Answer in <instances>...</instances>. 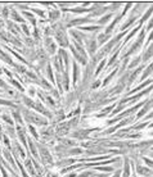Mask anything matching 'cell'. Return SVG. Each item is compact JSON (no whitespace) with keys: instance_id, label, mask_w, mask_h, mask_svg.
Here are the masks:
<instances>
[{"instance_id":"1","label":"cell","mask_w":153,"mask_h":177,"mask_svg":"<svg viewBox=\"0 0 153 177\" xmlns=\"http://www.w3.org/2000/svg\"><path fill=\"white\" fill-rule=\"evenodd\" d=\"M18 110H21L19 113L23 116V119L26 121L28 124H31V126L32 124H36V126H46V124H48V119L46 118L33 113V112H30L28 109H26V108H21Z\"/></svg>"},{"instance_id":"2","label":"cell","mask_w":153,"mask_h":177,"mask_svg":"<svg viewBox=\"0 0 153 177\" xmlns=\"http://www.w3.org/2000/svg\"><path fill=\"white\" fill-rule=\"evenodd\" d=\"M39 153H40V157L39 159L41 161L42 164L45 166H54V162H53V158H52V154H50L49 149L44 146L42 144H39Z\"/></svg>"},{"instance_id":"3","label":"cell","mask_w":153,"mask_h":177,"mask_svg":"<svg viewBox=\"0 0 153 177\" xmlns=\"http://www.w3.org/2000/svg\"><path fill=\"white\" fill-rule=\"evenodd\" d=\"M44 45H45V51H46V54H49V55H53L54 53H56V50H57V45H56V42H54L50 37H45V41H44Z\"/></svg>"},{"instance_id":"4","label":"cell","mask_w":153,"mask_h":177,"mask_svg":"<svg viewBox=\"0 0 153 177\" xmlns=\"http://www.w3.org/2000/svg\"><path fill=\"white\" fill-rule=\"evenodd\" d=\"M54 135V130L53 127H45L41 130V137L45 142H48L49 140H52V137Z\"/></svg>"},{"instance_id":"5","label":"cell","mask_w":153,"mask_h":177,"mask_svg":"<svg viewBox=\"0 0 153 177\" xmlns=\"http://www.w3.org/2000/svg\"><path fill=\"white\" fill-rule=\"evenodd\" d=\"M27 149L30 148V152H31V154L33 155V158H35V161H39V153H37V150H36V145L33 144V141L31 140V137H28L27 139Z\"/></svg>"},{"instance_id":"6","label":"cell","mask_w":153,"mask_h":177,"mask_svg":"<svg viewBox=\"0 0 153 177\" xmlns=\"http://www.w3.org/2000/svg\"><path fill=\"white\" fill-rule=\"evenodd\" d=\"M97 40L94 37L93 39H89V40L86 41V45H88V50H89V54L90 55H94L95 51H97Z\"/></svg>"},{"instance_id":"7","label":"cell","mask_w":153,"mask_h":177,"mask_svg":"<svg viewBox=\"0 0 153 177\" xmlns=\"http://www.w3.org/2000/svg\"><path fill=\"white\" fill-rule=\"evenodd\" d=\"M94 19H89V18H77V19H72L68 22L67 27H74V26L81 24V23H88V22H93Z\"/></svg>"},{"instance_id":"8","label":"cell","mask_w":153,"mask_h":177,"mask_svg":"<svg viewBox=\"0 0 153 177\" xmlns=\"http://www.w3.org/2000/svg\"><path fill=\"white\" fill-rule=\"evenodd\" d=\"M137 173L142 175L144 177H151L152 171H151V168H146V167H142L140 164H138L137 166Z\"/></svg>"},{"instance_id":"9","label":"cell","mask_w":153,"mask_h":177,"mask_svg":"<svg viewBox=\"0 0 153 177\" xmlns=\"http://www.w3.org/2000/svg\"><path fill=\"white\" fill-rule=\"evenodd\" d=\"M70 49H71V51H72V54H74V55H75V58H76V59H77V62H80V63H81V64H84V66H86V64H88V62H86V59H85V58H82V57H81V55H80V54L77 53V51H76V49H75V47H74V46H72V45H70Z\"/></svg>"},{"instance_id":"10","label":"cell","mask_w":153,"mask_h":177,"mask_svg":"<svg viewBox=\"0 0 153 177\" xmlns=\"http://www.w3.org/2000/svg\"><path fill=\"white\" fill-rule=\"evenodd\" d=\"M49 21L50 22H56L57 19H59V16H61V12H59V9H52L49 10Z\"/></svg>"},{"instance_id":"11","label":"cell","mask_w":153,"mask_h":177,"mask_svg":"<svg viewBox=\"0 0 153 177\" xmlns=\"http://www.w3.org/2000/svg\"><path fill=\"white\" fill-rule=\"evenodd\" d=\"M25 167L27 168V171H30V175H31L32 177H36V173H35V168H33L32 166V161L31 159H25Z\"/></svg>"},{"instance_id":"12","label":"cell","mask_w":153,"mask_h":177,"mask_svg":"<svg viewBox=\"0 0 153 177\" xmlns=\"http://www.w3.org/2000/svg\"><path fill=\"white\" fill-rule=\"evenodd\" d=\"M130 158L126 157L125 158V167H124V172H122V177H130Z\"/></svg>"},{"instance_id":"13","label":"cell","mask_w":153,"mask_h":177,"mask_svg":"<svg viewBox=\"0 0 153 177\" xmlns=\"http://www.w3.org/2000/svg\"><path fill=\"white\" fill-rule=\"evenodd\" d=\"M70 33L76 39V41H79V42H80V44L82 42L84 39H86V36H85V35H82V33H81V32H79V31H75V30H71Z\"/></svg>"},{"instance_id":"14","label":"cell","mask_w":153,"mask_h":177,"mask_svg":"<svg viewBox=\"0 0 153 177\" xmlns=\"http://www.w3.org/2000/svg\"><path fill=\"white\" fill-rule=\"evenodd\" d=\"M62 82L65 84V89H66V91H70V76H68V72L63 71Z\"/></svg>"},{"instance_id":"15","label":"cell","mask_w":153,"mask_h":177,"mask_svg":"<svg viewBox=\"0 0 153 177\" xmlns=\"http://www.w3.org/2000/svg\"><path fill=\"white\" fill-rule=\"evenodd\" d=\"M142 70H143V66H142V67H139L137 71H134V72H133V75H130L129 77H127V85H131V84L134 82V80L138 77V75L140 73V71H142Z\"/></svg>"},{"instance_id":"16","label":"cell","mask_w":153,"mask_h":177,"mask_svg":"<svg viewBox=\"0 0 153 177\" xmlns=\"http://www.w3.org/2000/svg\"><path fill=\"white\" fill-rule=\"evenodd\" d=\"M151 108H152V100H151V99H149V100H147V104H146V107H144V108H143V109H140V112H139V113H138V118H140V117H143V116H144V114H146V113H147V112H148V110H149V109H151Z\"/></svg>"},{"instance_id":"17","label":"cell","mask_w":153,"mask_h":177,"mask_svg":"<svg viewBox=\"0 0 153 177\" xmlns=\"http://www.w3.org/2000/svg\"><path fill=\"white\" fill-rule=\"evenodd\" d=\"M74 66V85H76L77 84V81H79V77H80V68H79V66L76 63H74L72 64Z\"/></svg>"},{"instance_id":"18","label":"cell","mask_w":153,"mask_h":177,"mask_svg":"<svg viewBox=\"0 0 153 177\" xmlns=\"http://www.w3.org/2000/svg\"><path fill=\"white\" fill-rule=\"evenodd\" d=\"M3 153H4V157H5V159H7V161L10 163V166H12V167H13L14 170H16V163H14V161H13V157H12V153H9V152H8V149H5Z\"/></svg>"},{"instance_id":"19","label":"cell","mask_w":153,"mask_h":177,"mask_svg":"<svg viewBox=\"0 0 153 177\" xmlns=\"http://www.w3.org/2000/svg\"><path fill=\"white\" fill-rule=\"evenodd\" d=\"M7 26H8V28H10L9 31L12 33H14V35H18L19 33V28L17 27V26L13 23V22H10V21H7Z\"/></svg>"},{"instance_id":"20","label":"cell","mask_w":153,"mask_h":177,"mask_svg":"<svg viewBox=\"0 0 153 177\" xmlns=\"http://www.w3.org/2000/svg\"><path fill=\"white\" fill-rule=\"evenodd\" d=\"M12 18H13L14 22H22V23H25V19L22 18V16H19L18 13H17L16 9H12Z\"/></svg>"},{"instance_id":"21","label":"cell","mask_w":153,"mask_h":177,"mask_svg":"<svg viewBox=\"0 0 153 177\" xmlns=\"http://www.w3.org/2000/svg\"><path fill=\"white\" fill-rule=\"evenodd\" d=\"M151 57H152V46L148 47L147 51L143 54V57H140V59H142L143 62H148V60L151 59Z\"/></svg>"},{"instance_id":"22","label":"cell","mask_w":153,"mask_h":177,"mask_svg":"<svg viewBox=\"0 0 153 177\" xmlns=\"http://www.w3.org/2000/svg\"><path fill=\"white\" fill-rule=\"evenodd\" d=\"M111 18H112V13H108L107 16H103V17H102V18H100L99 21H98V24H99L100 27H102V26L107 23V22H108V21L111 19Z\"/></svg>"},{"instance_id":"23","label":"cell","mask_w":153,"mask_h":177,"mask_svg":"<svg viewBox=\"0 0 153 177\" xmlns=\"http://www.w3.org/2000/svg\"><path fill=\"white\" fill-rule=\"evenodd\" d=\"M109 37H111V35H105V33H100V35L99 36H98V44H104V42H107V40H108V39Z\"/></svg>"},{"instance_id":"24","label":"cell","mask_w":153,"mask_h":177,"mask_svg":"<svg viewBox=\"0 0 153 177\" xmlns=\"http://www.w3.org/2000/svg\"><path fill=\"white\" fill-rule=\"evenodd\" d=\"M12 114H13L14 119H16L17 122L19 123V126H22V124H23V118H22V116H21V113H19V112L14 110V112H13V113H12Z\"/></svg>"},{"instance_id":"25","label":"cell","mask_w":153,"mask_h":177,"mask_svg":"<svg viewBox=\"0 0 153 177\" xmlns=\"http://www.w3.org/2000/svg\"><path fill=\"white\" fill-rule=\"evenodd\" d=\"M100 26H91V27H80L79 30H82V31H89V32H95L98 30H100Z\"/></svg>"},{"instance_id":"26","label":"cell","mask_w":153,"mask_h":177,"mask_svg":"<svg viewBox=\"0 0 153 177\" xmlns=\"http://www.w3.org/2000/svg\"><path fill=\"white\" fill-rule=\"evenodd\" d=\"M46 75L48 77H50V81L54 82V76H53V72H52V66L49 63H46Z\"/></svg>"},{"instance_id":"27","label":"cell","mask_w":153,"mask_h":177,"mask_svg":"<svg viewBox=\"0 0 153 177\" xmlns=\"http://www.w3.org/2000/svg\"><path fill=\"white\" fill-rule=\"evenodd\" d=\"M1 118H3V121H5V123H7V124H9V126H13V122H14V121L12 119L7 113L1 114Z\"/></svg>"},{"instance_id":"28","label":"cell","mask_w":153,"mask_h":177,"mask_svg":"<svg viewBox=\"0 0 153 177\" xmlns=\"http://www.w3.org/2000/svg\"><path fill=\"white\" fill-rule=\"evenodd\" d=\"M5 131H7V133H5L7 136H10V137H16V136H17V135H16V132H14V130H13V126H9V127L7 126Z\"/></svg>"},{"instance_id":"29","label":"cell","mask_w":153,"mask_h":177,"mask_svg":"<svg viewBox=\"0 0 153 177\" xmlns=\"http://www.w3.org/2000/svg\"><path fill=\"white\" fill-rule=\"evenodd\" d=\"M56 77H57V85H58V87H59V93H63V90H62V76H61V73H58L57 72V75H56Z\"/></svg>"},{"instance_id":"30","label":"cell","mask_w":153,"mask_h":177,"mask_svg":"<svg viewBox=\"0 0 153 177\" xmlns=\"http://www.w3.org/2000/svg\"><path fill=\"white\" fill-rule=\"evenodd\" d=\"M23 16L26 17V18H28L30 22H31L33 26H36V19H35V17H33L32 14H30V13H27V12H23Z\"/></svg>"},{"instance_id":"31","label":"cell","mask_w":153,"mask_h":177,"mask_svg":"<svg viewBox=\"0 0 153 177\" xmlns=\"http://www.w3.org/2000/svg\"><path fill=\"white\" fill-rule=\"evenodd\" d=\"M28 131H30V133L35 137V140H39V135H37V132H36V130H35V127L33 126H31V124H28Z\"/></svg>"},{"instance_id":"32","label":"cell","mask_w":153,"mask_h":177,"mask_svg":"<svg viewBox=\"0 0 153 177\" xmlns=\"http://www.w3.org/2000/svg\"><path fill=\"white\" fill-rule=\"evenodd\" d=\"M151 72H152V64H149V66L147 67L146 72H144V73H143V76L140 77V81H142V80H144V79H146V77H148V76H149V75H151Z\"/></svg>"},{"instance_id":"33","label":"cell","mask_w":153,"mask_h":177,"mask_svg":"<svg viewBox=\"0 0 153 177\" xmlns=\"http://www.w3.org/2000/svg\"><path fill=\"white\" fill-rule=\"evenodd\" d=\"M104 66H105V60L103 59V60H102V62H100V64H99V66H98V68H97V71H95V76H98V75H99V73H100L102 71H103Z\"/></svg>"},{"instance_id":"34","label":"cell","mask_w":153,"mask_h":177,"mask_svg":"<svg viewBox=\"0 0 153 177\" xmlns=\"http://www.w3.org/2000/svg\"><path fill=\"white\" fill-rule=\"evenodd\" d=\"M117 57H118V50H116V51H114V54H113L112 57H111V59H109V62H108V67H111L112 64H113L114 62H116Z\"/></svg>"},{"instance_id":"35","label":"cell","mask_w":153,"mask_h":177,"mask_svg":"<svg viewBox=\"0 0 153 177\" xmlns=\"http://www.w3.org/2000/svg\"><path fill=\"white\" fill-rule=\"evenodd\" d=\"M114 75H116V71H113V72L111 73V75H109V76L107 77V79L104 80V82H103V86H107V85H108L109 82H111V80L113 79V76H114Z\"/></svg>"},{"instance_id":"36","label":"cell","mask_w":153,"mask_h":177,"mask_svg":"<svg viewBox=\"0 0 153 177\" xmlns=\"http://www.w3.org/2000/svg\"><path fill=\"white\" fill-rule=\"evenodd\" d=\"M0 104H1V105H7V107H16L14 103L8 101V100H4V99H0Z\"/></svg>"},{"instance_id":"37","label":"cell","mask_w":153,"mask_h":177,"mask_svg":"<svg viewBox=\"0 0 153 177\" xmlns=\"http://www.w3.org/2000/svg\"><path fill=\"white\" fill-rule=\"evenodd\" d=\"M9 81H10V84H12V85H13V86H16V87H17V89H18V90H19V91H21V93H22V91H23V90H25V89L22 87V86H21V85L18 84V82H17V81H16V80H9Z\"/></svg>"},{"instance_id":"38","label":"cell","mask_w":153,"mask_h":177,"mask_svg":"<svg viewBox=\"0 0 153 177\" xmlns=\"http://www.w3.org/2000/svg\"><path fill=\"white\" fill-rule=\"evenodd\" d=\"M140 57H142V55H139V57H137V58L134 59V62H133V63H130V66H129L130 70H131V68H134L135 66H137V64H139V63H140Z\"/></svg>"},{"instance_id":"39","label":"cell","mask_w":153,"mask_h":177,"mask_svg":"<svg viewBox=\"0 0 153 177\" xmlns=\"http://www.w3.org/2000/svg\"><path fill=\"white\" fill-rule=\"evenodd\" d=\"M98 171H103V172H112L113 167H97Z\"/></svg>"},{"instance_id":"40","label":"cell","mask_w":153,"mask_h":177,"mask_svg":"<svg viewBox=\"0 0 153 177\" xmlns=\"http://www.w3.org/2000/svg\"><path fill=\"white\" fill-rule=\"evenodd\" d=\"M1 14H3V18H8V16H9V8L4 7L1 10Z\"/></svg>"},{"instance_id":"41","label":"cell","mask_w":153,"mask_h":177,"mask_svg":"<svg viewBox=\"0 0 153 177\" xmlns=\"http://www.w3.org/2000/svg\"><path fill=\"white\" fill-rule=\"evenodd\" d=\"M148 124V122H143V123H140V124H137V126H134V127H131L133 130H142V128H144Z\"/></svg>"},{"instance_id":"42","label":"cell","mask_w":153,"mask_h":177,"mask_svg":"<svg viewBox=\"0 0 153 177\" xmlns=\"http://www.w3.org/2000/svg\"><path fill=\"white\" fill-rule=\"evenodd\" d=\"M14 67H16L17 72H19V73H25V72H26V68H25L23 66H18V64H14Z\"/></svg>"},{"instance_id":"43","label":"cell","mask_w":153,"mask_h":177,"mask_svg":"<svg viewBox=\"0 0 153 177\" xmlns=\"http://www.w3.org/2000/svg\"><path fill=\"white\" fill-rule=\"evenodd\" d=\"M93 173L94 172H91V171H86V172H84V173H81V175H79V176H76V177H89V176H93Z\"/></svg>"},{"instance_id":"44","label":"cell","mask_w":153,"mask_h":177,"mask_svg":"<svg viewBox=\"0 0 153 177\" xmlns=\"http://www.w3.org/2000/svg\"><path fill=\"white\" fill-rule=\"evenodd\" d=\"M3 140H4V144H5L7 148H10V142H9V139H8V136H7V135H4V136H3Z\"/></svg>"},{"instance_id":"45","label":"cell","mask_w":153,"mask_h":177,"mask_svg":"<svg viewBox=\"0 0 153 177\" xmlns=\"http://www.w3.org/2000/svg\"><path fill=\"white\" fill-rule=\"evenodd\" d=\"M143 161H144V162H146V163H147V166H148V168H151V167H152V161H151V159H149V158H146V157H143Z\"/></svg>"},{"instance_id":"46","label":"cell","mask_w":153,"mask_h":177,"mask_svg":"<svg viewBox=\"0 0 153 177\" xmlns=\"http://www.w3.org/2000/svg\"><path fill=\"white\" fill-rule=\"evenodd\" d=\"M22 30H23V32L26 33L27 36L30 35V31H28V27H27V24H23V26H22Z\"/></svg>"},{"instance_id":"47","label":"cell","mask_w":153,"mask_h":177,"mask_svg":"<svg viewBox=\"0 0 153 177\" xmlns=\"http://www.w3.org/2000/svg\"><path fill=\"white\" fill-rule=\"evenodd\" d=\"M0 170H1V173H3V177H9V176H8V172L5 171V168H3L1 166H0Z\"/></svg>"},{"instance_id":"48","label":"cell","mask_w":153,"mask_h":177,"mask_svg":"<svg viewBox=\"0 0 153 177\" xmlns=\"http://www.w3.org/2000/svg\"><path fill=\"white\" fill-rule=\"evenodd\" d=\"M46 177H58V175L54 172H46Z\"/></svg>"},{"instance_id":"49","label":"cell","mask_w":153,"mask_h":177,"mask_svg":"<svg viewBox=\"0 0 153 177\" xmlns=\"http://www.w3.org/2000/svg\"><path fill=\"white\" fill-rule=\"evenodd\" d=\"M100 85V80H97V82H94L91 85V89H95V87H98V86Z\"/></svg>"},{"instance_id":"50","label":"cell","mask_w":153,"mask_h":177,"mask_svg":"<svg viewBox=\"0 0 153 177\" xmlns=\"http://www.w3.org/2000/svg\"><path fill=\"white\" fill-rule=\"evenodd\" d=\"M0 87H5V89L8 87V86H7V84L4 82V81H3L1 79H0Z\"/></svg>"},{"instance_id":"51","label":"cell","mask_w":153,"mask_h":177,"mask_svg":"<svg viewBox=\"0 0 153 177\" xmlns=\"http://www.w3.org/2000/svg\"><path fill=\"white\" fill-rule=\"evenodd\" d=\"M113 177H121V170H117L116 171V173H114Z\"/></svg>"},{"instance_id":"52","label":"cell","mask_w":153,"mask_h":177,"mask_svg":"<svg viewBox=\"0 0 153 177\" xmlns=\"http://www.w3.org/2000/svg\"><path fill=\"white\" fill-rule=\"evenodd\" d=\"M28 91H30V95H35V89H33V87H30Z\"/></svg>"},{"instance_id":"53","label":"cell","mask_w":153,"mask_h":177,"mask_svg":"<svg viewBox=\"0 0 153 177\" xmlns=\"http://www.w3.org/2000/svg\"><path fill=\"white\" fill-rule=\"evenodd\" d=\"M95 177H107V175H100V176H95Z\"/></svg>"},{"instance_id":"54","label":"cell","mask_w":153,"mask_h":177,"mask_svg":"<svg viewBox=\"0 0 153 177\" xmlns=\"http://www.w3.org/2000/svg\"><path fill=\"white\" fill-rule=\"evenodd\" d=\"M1 28H3V22L0 21V30H1Z\"/></svg>"},{"instance_id":"55","label":"cell","mask_w":153,"mask_h":177,"mask_svg":"<svg viewBox=\"0 0 153 177\" xmlns=\"http://www.w3.org/2000/svg\"><path fill=\"white\" fill-rule=\"evenodd\" d=\"M1 132H3V128H1V124H0V135H1Z\"/></svg>"},{"instance_id":"56","label":"cell","mask_w":153,"mask_h":177,"mask_svg":"<svg viewBox=\"0 0 153 177\" xmlns=\"http://www.w3.org/2000/svg\"><path fill=\"white\" fill-rule=\"evenodd\" d=\"M1 73H3V68L0 67V75H1Z\"/></svg>"},{"instance_id":"57","label":"cell","mask_w":153,"mask_h":177,"mask_svg":"<svg viewBox=\"0 0 153 177\" xmlns=\"http://www.w3.org/2000/svg\"><path fill=\"white\" fill-rule=\"evenodd\" d=\"M0 93H1V89H0Z\"/></svg>"},{"instance_id":"58","label":"cell","mask_w":153,"mask_h":177,"mask_svg":"<svg viewBox=\"0 0 153 177\" xmlns=\"http://www.w3.org/2000/svg\"><path fill=\"white\" fill-rule=\"evenodd\" d=\"M0 113H1V109H0Z\"/></svg>"}]
</instances>
